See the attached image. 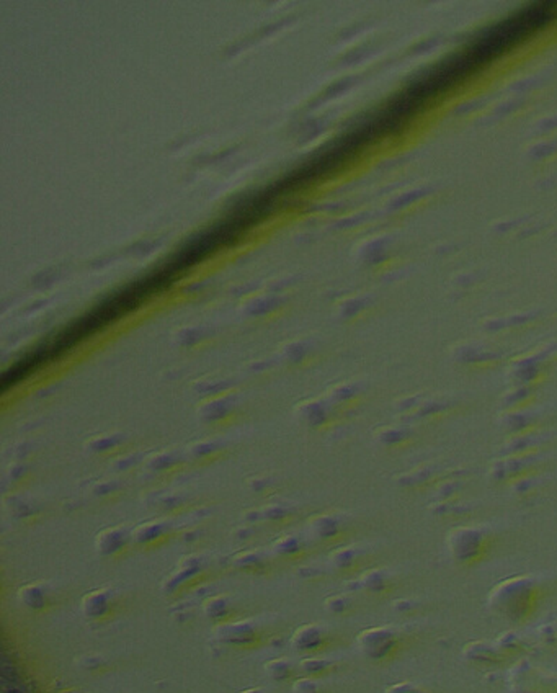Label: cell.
I'll list each match as a JSON object with an SVG mask.
<instances>
[{"label": "cell", "mask_w": 557, "mask_h": 693, "mask_svg": "<svg viewBox=\"0 0 557 693\" xmlns=\"http://www.w3.org/2000/svg\"><path fill=\"white\" fill-rule=\"evenodd\" d=\"M212 639L232 651L244 652L263 646L273 638L270 624L259 618H237L232 622L215 624L211 633Z\"/></svg>", "instance_id": "1"}, {"label": "cell", "mask_w": 557, "mask_h": 693, "mask_svg": "<svg viewBox=\"0 0 557 693\" xmlns=\"http://www.w3.org/2000/svg\"><path fill=\"white\" fill-rule=\"evenodd\" d=\"M211 573L210 561L201 555H188L177 563L173 573L167 576L162 584V592L167 597L178 595L185 590H190L195 585L201 584Z\"/></svg>", "instance_id": "2"}, {"label": "cell", "mask_w": 557, "mask_h": 693, "mask_svg": "<svg viewBox=\"0 0 557 693\" xmlns=\"http://www.w3.org/2000/svg\"><path fill=\"white\" fill-rule=\"evenodd\" d=\"M333 641H335V636L327 627L321 623H304L294 629L289 638V646L296 654L308 657L327 651V648H331Z\"/></svg>", "instance_id": "3"}, {"label": "cell", "mask_w": 557, "mask_h": 693, "mask_svg": "<svg viewBox=\"0 0 557 693\" xmlns=\"http://www.w3.org/2000/svg\"><path fill=\"white\" fill-rule=\"evenodd\" d=\"M121 607L120 594L113 587H99L80 600V613L90 623H103L113 618Z\"/></svg>", "instance_id": "4"}, {"label": "cell", "mask_w": 557, "mask_h": 693, "mask_svg": "<svg viewBox=\"0 0 557 693\" xmlns=\"http://www.w3.org/2000/svg\"><path fill=\"white\" fill-rule=\"evenodd\" d=\"M352 522L345 513L324 512L308 520V531L311 538L321 543L340 541L350 531Z\"/></svg>", "instance_id": "5"}, {"label": "cell", "mask_w": 557, "mask_h": 693, "mask_svg": "<svg viewBox=\"0 0 557 693\" xmlns=\"http://www.w3.org/2000/svg\"><path fill=\"white\" fill-rule=\"evenodd\" d=\"M48 362H51V357H50V347H48V343L45 342L28 352L27 355L18 358L10 368H7V370L2 373V376H0V390L2 391L10 390L12 386L18 385V383L25 380V378L33 375L38 368H41Z\"/></svg>", "instance_id": "6"}, {"label": "cell", "mask_w": 557, "mask_h": 693, "mask_svg": "<svg viewBox=\"0 0 557 693\" xmlns=\"http://www.w3.org/2000/svg\"><path fill=\"white\" fill-rule=\"evenodd\" d=\"M178 527L175 522L168 520V518H156V520L141 523V525L133 528V541L136 548H143V550H152V548L161 546L164 543L175 536Z\"/></svg>", "instance_id": "7"}, {"label": "cell", "mask_w": 557, "mask_h": 693, "mask_svg": "<svg viewBox=\"0 0 557 693\" xmlns=\"http://www.w3.org/2000/svg\"><path fill=\"white\" fill-rule=\"evenodd\" d=\"M134 546L133 530L126 527H108L95 536V551L103 559H115Z\"/></svg>", "instance_id": "8"}, {"label": "cell", "mask_w": 557, "mask_h": 693, "mask_svg": "<svg viewBox=\"0 0 557 693\" xmlns=\"http://www.w3.org/2000/svg\"><path fill=\"white\" fill-rule=\"evenodd\" d=\"M17 599L23 607L35 613H45L56 603V589L48 580H35L18 589Z\"/></svg>", "instance_id": "9"}, {"label": "cell", "mask_w": 557, "mask_h": 693, "mask_svg": "<svg viewBox=\"0 0 557 693\" xmlns=\"http://www.w3.org/2000/svg\"><path fill=\"white\" fill-rule=\"evenodd\" d=\"M296 415L309 429H321L338 419L340 409L333 406L328 399H316L299 404L296 407Z\"/></svg>", "instance_id": "10"}, {"label": "cell", "mask_w": 557, "mask_h": 693, "mask_svg": "<svg viewBox=\"0 0 557 693\" xmlns=\"http://www.w3.org/2000/svg\"><path fill=\"white\" fill-rule=\"evenodd\" d=\"M404 410V415H410L415 420H422V422H437L448 415H453L454 412L459 410V406L453 404L448 401H414L412 406H400Z\"/></svg>", "instance_id": "11"}, {"label": "cell", "mask_w": 557, "mask_h": 693, "mask_svg": "<svg viewBox=\"0 0 557 693\" xmlns=\"http://www.w3.org/2000/svg\"><path fill=\"white\" fill-rule=\"evenodd\" d=\"M273 555L261 550H242L232 555L227 564L239 573L247 574H266L270 573Z\"/></svg>", "instance_id": "12"}, {"label": "cell", "mask_w": 557, "mask_h": 693, "mask_svg": "<svg viewBox=\"0 0 557 693\" xmlns=\"http://www.w3.org/2000/svg\"><path fill=\"white\" fill-rule=\"evenodd\" d=\"M201 610L205 613V617L211 620L215 624L242 618V615H239L240 610L237 607V602L227 594H217L205 599L201 603Z\"/></svg>", "instance_id": "13"}, {"label": "cell", "mask_w": 557, "mask_h": 693, "mask_svg": "<svg viewBox=\"0 0 557 693\" xmlns=\"http://www.w3.org/2000/svg\"><path fill=\"white\" fill-rule=\"evenodd\" d=\"M375 440L377 445L387 450L409 448L410 445L419 442V432L409 425H387L376 430Z\"/></svg>", "instance_id": "14"}, {"label": "cell", "mask_w": 557, "mask_h": 693, "mask_svg": "<svg viewBox=\"0 0 557 693\" xmlns=\"http://www.w3.org/2000/svg\"><path fill=\"white\" fill-rule=\"evenodd\" d=\"M444 476H447V471L440 468L438 464H422V466L410 469L409 473L402 474L397 481H399L400 486H405L409 489H420L433 486V484L438 483H444Z\"/></svg>", "instance_id": "15"}, {"label": "cell", "mask_w": 557, "mask_h": 693, "mask_svg": "<svg viewBox=\"0 0 557 693\" xmlns=\"http://www.w3.org/2000/svg\"><path fill=\"white\" fill-rule=\"evenodd\" d=\"M309 546L308 541L303 536L294 535V533H287L271 543L270 552L273 555L275 559L284 561H298L303 559L308 555Z\"/></svg>", "instance_id": "16"}, {"label": "cell", "mask_w": 557, "mask_h": 693, "mask_svg": "<svg viewBox=\"0 0 557 693\" xmlns=\"http://www.w3.org/2000/svg\"><path fill=\"white\" fill-rule=\"evenodd\" d=\"M234 409H236L234 397L217 396L212 397L210 401H206L203 406H200V409H198V417H200V420H203V422L208 424L221 422V420L231 417Z\"/></svg>", "instance_id": "17"}, {"label": "cell", "mask_w": 557, "mask_h": 693, "mask_svg": "<svg viewBox=\"0 0 557 693\" xmlns=\"http://www.w3.org/2000/svg\"><path fill=\"white\" fill-rule=\"evenodd\" d=\"M263 672L265 676L273 680L276 683H287V682H294L298 677H301L299 673V664L293 661L291 657L287 656H280L275 659H270L263 664Z\"/></svg>", "instance_id": "18"}, {"label": "cell", "mask_w": 557, "mask_h": 693, "mask_svg": "<svg viewBox=\"0 0 557 693\" xmlns=\"http://www.w3.org/2000/svg\"><path fill=\"white\" fill-rule=\"evenodd\" d=\"M328 561L338 573H353L365 561V551L358 546H340L328 555Z\"/></svg>", "instance_id": "19"}, {"label": "cell", "mask_w": 557, "mask_h": 693, "mask_svg": "<svg viewBox=\"0 0 557 693\" xmlns=\"http://www.w3.org/2000/svg\"><path fill=\"white\" fill-rule=\"evenodd\" d=\"M299 664V671H301V676L314 677V678H324L327 673H331L333 669H335V662L331 661V659L324 657V656H308L301 657Z\"/></svg>", "instance_id": "20"}, {"label": "cell", "mask_w": 557, "mask_h": 693, "mask_svg": "<svg viewBox=\"0 0 557 693\" xmlns=\"http://www.w3.org/2000/svg\"><path fill=\"white\" fill-rule=\"evenodd\" d=\"M356 584L360 585V589L365 590V592L370 594H379L384 592V590H389L391 583H389V576H387L384 571L379 569H371L363 573L360 578H358Z\"/></svg>", "instance_id": "21"}, {"label": "cell", "mask_w": 557, "mask_h": 693, "mask_svg": "<svg viewBox=\"0 0 557 693\" xmlns=\"http://www.w3.org/2000/svg\"><path fill=\"white\" fill-rule=\"evenodd\" d=\"M361 394V390L358 385H342L333 390L328 394L327 399L332 402L338 409H345V407H353L358 397Z\"/></svg>", "instance_id": "22"}, {"label": "cell", "mask_w": 557, "mask_h": 693, "mask_svg": "<svg viewBox=\"0 0 557 693\" xmlns=\"http://www.w3.org/2000/svg\"><path fill=\"white\" fill-rule=\"evenodd\" d=\"M284 299L283 297H276V294H270V297L263 298H256L252 299V301L245 306V313L249 316H263V314H268L271 311H276L280 306H283Z\"/></svg>", "instance_id": "23"}, {"label": "cell", "mask_w": 557, "mask_h": 693, "mask_svg": "<svg viewBox=\"0 0 557 693\" xmlns=\"http://www.w3.org/2000/svg\"><path fill=\"white\" fill-rule=\"evenodd\" d=\"M180 464V459H178L177 455L173 453H157L149 457L146 462V468L149 471H168V469L177 468Z\"/></svg>", "instance_id": "24"}, {"label": "cell", "mask_w": 557, "mask_h": 693, "mask_svg": "<svg viewBox=\"0 0 557 693\" xmlns=\"http://www.w3.org/2000/svg\"><path fill=\"white\" fill-rule=\"evenodd\" d=\"M293 20V17H287V18H282V20H278L276 23H270V25H266L263 28H260V30H256L254 35H252L250 38H245V40H242L240 43H237V45H232L231 48H227V55H234L236 51H239L240 48H244L247 43H250V41H254L256 40V38H260V36H266V35H270V33H273L276 30H280L283 25H288L289 22Z\"/></svg>", "instance_id": "25"}, {"label": "cell", "mask_w": 557, "mask_h": 693, "mask_svg": "<svg viewBox=\"0 0 557 693\" xmlns=\"http://www.w3.org/2000/svg\"><path fill=\"white\" fill-rule=\"evenodd\" d=\"M326 124H327V121L324 118H309V120L304 121V123L299 126V131H298L299 144L311 141V139H314L316 136L321 134L322 129L326 128Z\"/></svg>", "instance_id": "26"}, {"label": "cell", "mask_w": 557, "mask_h": 693, "mask_svg": "<svg viewBox=\"0 0 557 693\" xmlns=\"http://www.w3.org/2000/svg\"><path fill=\"white\" fill-rule=\"evenodd\" d=\"M291 692L293 693H327L326 687H324L322 678H314L308 676L298 677L296 680L291 683Z\"/></svg>", "instance_id": "27"}, {"label": "cell", "mask_w": 557, "mask_h": 693, "mask_svg": "<svg viewBox=\"0 0 557 693\" xmlns=\"http://www.w3.org/2000/svg\"><path fill=\"white\" fill-rule=\"evenodd\" d=\"M222 443L219 442H212V440H203V442H196L190 445L188 452H190L191 457L195 458H215L221 453Z\"/></svg>", "instance_id": "28"}, {"label": "cell", "mask_w": 557, "mask_h": 693, "mask_svg": "<svg viewBox=\"0 0 557 693\" xmlns=\"http://www.w3.org/2000/svg\"><path fill=\"white\" fill-rule=\"evenodd\" d=\"M121 443L120 435H100V437L92 438L89 443H87V448L94 453H106L110 452L111 448L118 447Z\"/></svg>", "instance_id": "29"}, {"label": "cell", "mask_w": 557, "mask_h": 693, "mask_svg": "<svg viewBox=\"0 0 557 693\" xmlns=\"http://www.w3.org/2000/svg\"><path fill=\"white\" fill-rule=\"evenodd\" d=\"M353 82H355V77H345V79L335 80L332 85H328L327 89L324 90V94L319 97L317 100H314V101H311V103H309V108H312V106H317V103H321V101H326L328 99H332V97L342 94L343 90H347L348 87L353 84Z\"/></svg>", "instance_id": "30"}, {"label": "cell", "mask_w": 557, "mask_h": 693, "mask_svg": "<svg viewBox=\"0 0 557 693\" xmlns=\"http://www.w3.org/2000/svg\"><path fill=\"white\" fill-rule=\"evenodd\" d=\"M353 600L347 595H332L326 599V610L333 615H345L352 610Z\"/></svg>", "instance_id": "31"}, {"label": "cell", "mask_w": 557, "mask_h": 693, "mask_svg": "<svg viewBox=\"0 0 557 693\" xmlns=\"http://www.w3.org/2000/svg\"><path fill=\"white\" fill-rule=\"evenodd\" d=\"M206 336V331L203 327H187L183 331L178 332L177 341L183 347H193L196 345L198 342L203 341V337Z\"/></svg>", "instance_id": "32"}, {"label": "cell", "mask_w": 557, "mask_h": 693, "mask_svg": "<svg viewBox=\"0 0 557 693\" xmlns=\"http://www.w3.org/2000/svg\"><path fill=\"white\" fill-rule=\"evenodd\" d=\"M309 353V343L308 342H293L284 348V357L288 358L291 363H301L304 358L308 357Z\"/></svg>", "instance_id": "33"}, {"label": "cell", "mask_w": 557, "mask_h": 693, "mask_svg": "<svg viewBox=\"0 0 557 693\" xmlns=\"http://www.w3.org/2000/svg\"><path fill=\"white\" fill-rule=\"evenodd\" d=\"M77 662L80 664L82 669L89 672H96V671H105L106 661L100 654H84L80 659H77Z\"/></svg>", "instance_id": "34"}, {"label": "cell", "mask_w": 557, "mask_h": 693, "mask_svg": "<svg viewBox=\"0 0 557 693\" xmlns=\"http://www.w3.org/2000/svg\"><path fill=\"white\" fill-rule=\"evenodd\" d=\"M232 383L229 380H221V381H203L200 385H196V390L201 392V394H219V392H224L231 387Z\"/></svg>", "instance_id": "35"}, {"label": "cell", "mask_w": 557, "mask_h": 693, "mask_svg": "<svg viewBox=\"0 0 557 693\" xmlns=\"http://www.w3.org/2000/svg\"><path fill=\"white\" fill-rule=\"evenodd\" d=\"M366 304H368V299H365V298L348 299V301L345 304H343V308H342V317L343 319L353 317V316H355V314L360 313L361 309H365Z\"/></svg>", "instance_id": "36"}, {"label": "cell", "mask_w": 557, "mask_h": 693, "mask_svg": "<svg viewBox=\"0 0 557 693\" xmlns=\"http://www.w3.org/2000/svg\"><path fill=\"white\" fill-rule=\"evenodd\" d=\"M159 244H161V241H139V242H136V244L129 245L128 252L131 255L143 257V255L151 254V252L156 249Z\"/></svg>", "instance_id": "37"}, {"label": "cell", "mask_w": 557, "mask_h": 693, "mask_svg": "<svg viewBox=\"0 0 557 693\" xmlns=\"http://www.w3.org/2000/svg\"><path fill=\"white\" fill-rule=\"evenodd\" d=\"M156 502L164 510H175L183 503V499L180 496H173V494H164V496L156 497Z\"/></svg>", "instance_id": "38"}, {"label": "cell", "mask_w": 557, "mask_h": 693, "mask_svg": "<svg viewBox=\"0 0 557 693\" xmlns=\"http://www.w3.org/2000/svg\"><path fill=\"white\" fill-rule=\"evenodd\" d=\"M56 278H57V271L51 269V270H45V271H41V273L35 275V278L31 280V283L38 288H43V287H48V285H51Z\"/></svg>", "instance_id": "39"}, {"label": "cell", "mask_w": 557, "mask_h": 693, "mask_svg": "<svg viewBox=\"0 0 557 693\" xmlns=\"http://www.w3.org/2000/svg\"><path fill=\"white\" fill-rule=\"evenodd\" d=\"M254 527H255L254 523H247V522H245V525H244V527L237 528L236 533H234L237 540H242V541L250 540V538L255 535V528H254Z\"/></svg>", "instance_id": "40"}, {"label": "cell", "mask_w": 557, "mask_h": 693, "mask_svg": "<svg viewBox=\"0 0 557 693\" xmlns=\"http://www.w3.org/2000/svg\"><path fill=\"white\" fill-rule=\"evenodd\" d=\"M116 489H118V486L115 483H100L94 487V494L99 497H106L110 494H113Z\"/></svg>", "instance_id": "41"}, {"label": "cell", "mask_w": 557, "mask_h": 693, "mask_svg": "<svg viewBox=\"0 0 557 693\" xmlns=\"http://www.w3.org/2000/svg\"><path fill=\"white\" fill-rule=\"evenodd\" d=\"M232 151H234V149H227V151L219 152V154H216V156H211V157H208V159H196L195 162H198V164H215V162H219V161H222V159H226L227 156H231Z\"/></svg>", "instance_id": "42"}, {"label": "cell", "mask_w": 557, "mask_h": 693, "mask_svg": "<svg viewBox=\"0 0 557 693\" xmlns=\"http://www.w3.org/2000/svg\"><path fill=\"white\" fill-rule=\"evenodd\" d=\"M365 51H368L366 48H360V50H355V51H350L348 55L343 57V62H347V64H352V62H356V61H360L363 56H365Z\"/></svg>", "instance_id": "43"}, {"label": "cell", "mask_w": 557, "mask_h": 693, "mask_svg": "<svg viewBox=\"0 0 557 693\" xmlns=\"http://www.w3.org/2000/svg\"><path fill=\"white\" fill-rule=\"evenodd\" d=\"M363 220V216H353V217H347V220H340V221H337L335 222V227L337 229H345V227H352V226H355L356 222H360Z\"/></svg>", "instance_id": "44"}, {"label": "cell", "mask_w": 557, "mask_h": 693, "mask_svg": "<svg viewBox=\"0 0 557 693\" xmlns=\"http://www.w3.org/2000/svg\"><path fill=\"white\" fill-rule=\"evenodd\" d=\"M422 192H414V193H409V195H402L397 198V200L392 203V208H397V206H404L405 203H409L410 200H415L417 195H420Z\"/></svg>", "instance_id": "45"}, {"label": "cell", "mask_w": 557, "mask_h": 693, "mask_svg": "<svg viewBox=\"0 0 557 693\" xmlns=\"http://www.w3.org/2000/svg\"><path fill=\"white\" fill-rule=\"evenodd\" d=\"M206 283H193V285H188V287L185 288V293H195V292H200V290H203V287H205Z\"/></svg>", "instance_id": "46"}, {"label": "cell", "mask_w": 557, "mask_h": 693, "mask_svg": "<svg viewBox=\"0 0 557 693\" xmlns=\"http://www.w3.org/2000/svg\"><path fill=\"white\" fill-rule=\"evenodd\" d=\"M239 693H270V692L263 687H250V688H245V690H240Z\"/></svg>", "instance_id": "47"}, {"label": "cell", "mask_w": 557, "mask_h": 693, "mask_svg": "<svg viewBox=\"0 0 557 693\" xmlns=\"http://www.w3.org/2000/svg\"><path fill=\"white\" fill-rule=\"evenodd\" d=\"M433 45H435V41H433V40L430 41V43H425V41H424V43H420V45L417 46L415 50H428V48H430V46H433Z\"/></svg>", "instance_id": "48"}]
</instances>
